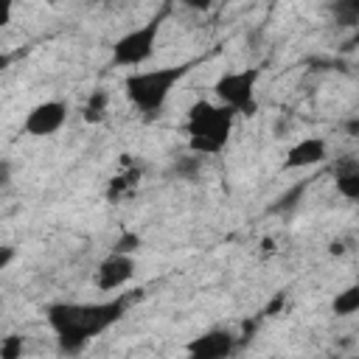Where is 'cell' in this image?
<instances>
[{
    "label": "cell",
    "mask_w": 359,
    "mask_h": 359,
    "mask_svg": "<svg viewBox=\"0 0 359 359\" xmlns=\"http://www.w3.org/2000/svg\"><path fill=\"white\" fill-rule=\"evenodd\" d=\"M337 194L356 202L359 199V163L356 157H348L337 165Z\"/></svg>",
    "instance_id": "10"
},
{
    "label": "cell",
    "mask_w": 359,
    "mask_h": 359,
    "mask_svg": "<svg viewBox=\"0 0 359 359\" xmlns=\"http://www.w3.org/2000/svg\"><path fill=\"white\" fill-rule=\"evenodd\" d=\"M194 65H196V59L149 67V70H129L123 79V95L143 118H157V115H163L177 84L194 70Z\"/></svg>",
    "instance_id": "2"
},
{
    "label": "cell",
    "mask_w": 359,
    "mask_h": 359,
    "mask_svg": "<svg viewBox=\"0 0 359 359\" xmlns=\"http://www.w3.org/2000/svg\"><path fill=\"white\" fill-rule=\"evenodd\" d=\"M325 157H328V143H325V137L309 135V137H300V140H294V143L289 146L286 160H283V171L311 168V165H320Z\"/></svg>",
    "instance_id": "9"
},
{
    "label": "cell",
    "mask_w": 359,
    "mask_h": 359,
    "mask_svg": "<svg viewBox=\"0 0 359 359\" xmlns=\"http://www.w3.org/2000/svg\"><path fill=\"white\" fill-rule=\"evenodd\" d=\"M6 62H8V59H6V56H0V70H3V65H6Z\"/></svg>",
    "instance_id": "21"
},
{
    "label": "cell",
    "mask_w": 359,
    "mask_h": 359,
    "mask_svg": "<svg viewBox=\"0 0 359 359\" xmlns=\"http://www.w3.org/2000/svg\"><path fill=\"white\" fill-rule=\"evenodd\" d=\"M107 109H109V93L107 90H93L87 104L81 107V118L87 123H101L107 118Z\"/></svg>",
    "instance_id": "11"
},
{
    "label": "cell",
    "mask_w": 359,
    "mask_h": 359,
    "mask_svg": "<svg viewBox=\"0 0 359 359\" xmlns=\"http://www.w3.org/2000/svg\"><path fill=\"white\" fill-rule=\"evenodd\" d=\"M14 6H17V0H0V28H6V25L11 22Z\"/></svg>",
    "instance_id": "19"
},
{
    "label": "cell",
    "mask_w": 359,
    "mask_h": 359,
    "mask_svg": "<svg viewBox=\"0 0 359 359\" xmlns=\"http://www.w3.org/2000/svg\"><path fill=\"white\" fill-rule=\"evenodd\" d=\"M236 345H238V337L230 328H210L194 337L185 345V353L194 359H224L236 351Z\"/></svg>",
    "instance_id": "8"
},
{
    "label": "cell",
    "mask_w": 359,
    "mask_h": 359,
    "mask_svg": "<svg viewBox=\"0 0 359 359\" xmlns=\"http://www.w3.org/2000/svg\"><path fill=\"white\" fill-rule=\"evenodd\" d=\"M258 79L261 67H238V70H224L213 81V101L224 104L227 109L236 112V118H252L258 115Z\"/></svg>",
    "instance_id": "4"
},
{
    "label": "cell",
    "mask_w": 359,
    "mask_h": 359,
    "mask_svg": "<svg viewBox=\"0 0 359 359\" xmlns=\"http://www.w3.org/2000/svg\"><path fill=\"white\" fill-rule=\"evenodd\" d=\"M311 185V180L306 177V180H300L294 188H289L286 194H280L278 199H275V205H269V213H289V210H294L297 208V202H300V196L306 194V188Z\"/></svg>",
    "instance_id": "14"
},
{
    "label": "cell",
    "mask_w": 359,
    "mask_h": 359,
    "mask_svg": "<svg viewBox=\"0 0 359 359\" xmlns=\"http://www.w3.org/2000/svg\"><path fill=\"white\" fill-rule=\"evenodd\" d=\"M137 244H140V238H137L135 233H123V236L115 241V247H112V250H118V252H135V250H137Z\"/></svg>",
    "instance_id": "17"
},
{
    "label": "cell",
    "mask_w": 359,
    "mask_h": 359,
    "mask_svg": "<svg viewBox=\"0 0 359 359\" xmlns=\"http://www.w3.org/2000/svg\"><path fill=\"white\" fill-rule=\"evenodd\" d=\"M224 3H233V0H224Z\"/></svg>",
    "instance_id": "22"
},
{
    "label": "cell",
    "mask_w": 359,
    "mask_h": 359,
    "mask_svg": "<svg viewBox=\"0 0 359 359\" xmlns=\"http://www.w3.org/2000/svg\"><path fill=\"white\" fill-rule=\"evenodd\" d=\"M67 112H70L67 104L59 101V98L39 101L36 107L28 109V115L22 121V132L31 135V137H50L67 123Z\"/></svg>",
    "instance_id": "6"
},
{
    "label": "cell",
    "mask_w": 359,
    "mask_h": 359,
    "mask_svg": "<svg viewBox=\"0 0 359 359\" xmlns=\"http://www.w3.org/2000/svg\"><path fill=\"white\" fill-rule=\"evenodd\" d=\"M129 303L132 294H115L109 300H95V303L59 300L45 309V320L62 353H81L95 337L107 334L112 325H118L126 317Z\"/></svg>",
    "instance_id": "1"
},
{
    "label": "cell",
    "mask_w": 359,
    "mask_h": 359,
    "mask_svg": "<svg viewBox=\"0 0 359 359\" xmlns=\"http://www.w3.org/2000/svg\"><path fill=\"white\" fill-rule=\"evenodd\" d=\"M331 311H334L337 317H351V314H356V311H359V286L351 283V286H345L342 292H337V297L331 300Z\"/></svg>",
    "instance_id": "13"
},
{
    "label": "cell",
    "mask_w": 359,
    "mask_h": 359,
    "mask_svg": "<svg viewBox=\"0 0 359 359\" xmlns=\"http://www.w3.org/2000/svg\"><path fill=\"white\" fill-rule=\"evenodd\" d=\"M163 11L157 17H149L143 25L126 31L123 36H118L112 42V65L115 67H129V70H137L143 67L154 50H157V39H160V28H163Z\"/></svg>",
    "instance_id": "5"
},
{
    "label": "cell",
    "mask_w": 359,
    "mask_h": 359,
    "mask_svg": "<svg viewBox=\"0 0 359 359\" xmlns=\"http://www.w3.org/2000/svg\"><path fill=\"white\" fill-rule=\"evenodd\" d=\"M20 353H22V337L11 334V337H6V339L0 342V356H3V359H17Z\"/></svg>",
    "instance_id": "16"
},
{
    "label": "cell",
    "mask_w": 359,
    "mask_h": 359,
    "mask_svg": "<svg viewBox=\"0 0 359 359\" xmlns=\"http://www.w3.org/2000/svg\"><path fill=\"white\" fill-rule=\"evenodd\" d=\"M14 255H17L14 247H0V269H6V266L14 261Z\"/></svg>",
    "instance_id": "20"
},
{
    "label": "cell",
    "mask_w": 359,
    "mask_h": 359,
    "mask_svg": "<svg viewBox=\"0 0 359 359\" xmlns=\"http://www.w3.org/2000/svg\"><path fill=\"white\" fill-rule=\"evenodd\" d=\"M135 255L132 252H118L112 250L109 255H104L95 266V275H93V283L98 292H118L123 289L132 278H135Z\"/></svg>",
    "instance_id": "7"
},
{
    "label": "cell",
    "mask_w": 359,
    "mask_h": 359,
    "mask_svg": "<svg viewBox=\"0 0 359 359\" xmlns=\"http://www.w3.org/2000/svg\"><path fill=\"white\" fill-rule=\"evenodd\" d=\"M180 3H182V6L188 8V11H196V14H205V11H210V8H213V6L219 3V0H180Z\"/></svg>",
    "instance_id": "18"
},
{
    "label": "cell",
    "mask_w": 359,
    "mask_h": 359,
    "mask_svg": "<svg viewBox=\"0 0 359 359\" xmlns=\"http://www.w3.org/2000/svg\"><path fill=\"white\" fill-rule=\"evenodd\" d=\"M236 129V112L219 101L196 98L185 115V140L191 154L196 157H216L227 149Z\"/></svg>",
    "instance_id": "3"
},
{
    "label": "cell",
    "mask_w": 359,
    "mask_h": 359,
    "mask_svg": "<svg viewBox=\"0 0 359 359\" xmlns=\"http://www.w3.org/2000/svg\"><path fill=\"white\" fill-rule=\"evenodd\" d=\"M328 11L339 28H353L359 22V0H331Z\"/></svg>",
    "instance_id": "12"
},
{
    "label": "cell",
    "mask_w": 359,
    "mask_h": 359,
    "mask_svg": "<svg viewBox=\"0 0 359 359\" xmlns=\"http://www.w3.org/2000/svg\"><path fill=\"white\" fill-rule=\"evenodd\" d=\"M137 180H140V171H137V168L126 171L123 177H115V180L109 182V191H107V196H109V199H118L121 194H129L132 188H137Z\"/></svg>",
    "instance_id": "15"
},
{
    "label": "cell",
    "mask_w": 359,
    "mask_h": 359,
    "mask_svg": "<svg viewBox=\"0 0 359 359\" xmlns=\"http://www.w3.org/2000/svg\"><path fill=\"white\" fill-rule=\"evenodd\" d=\"M0 185H3V180H0Z\"/></svg>",
    "instance_id": "23"
}]
</instances>
